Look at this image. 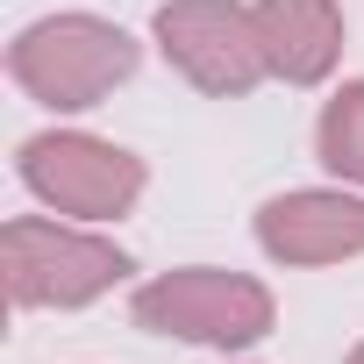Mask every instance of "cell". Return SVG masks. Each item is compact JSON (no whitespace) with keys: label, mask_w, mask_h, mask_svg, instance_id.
<instances>
[{"label":"cell","mask_w":364,"mask_h":364,"mask_svg":"<svg viewBox=\"0 0 364 364\" xmlns=\"http://www.w3.org/2000/svg\"><path fill=\"white\" fill-rule=\"evenodd\" d=\"M343 364H364V336H357V343H350V357H343Z\"/></svg>","instance_id":"obj_9"},{"label":"cell","mask_w":364,"mask_h":364,"mask_svg":"<svg viewBox=\"0 0 364 364\" xmlns=\"http://www.w3.org/2000/svg\"><path fill=\"white\" fill-rule=\"evenodd\" d=\"M15 178L29 186L36 208H50L65 222H93V229H114L150 193V164L129 143L93 136V129H36V136H22Z\"/></svg>","instance_id":"obj_4"},{"label":"cell","mask_w":364,"mask_h":364,"mask_svg":"<svg viewBox=\"0 0 364 364\" xmlns=\"http://www.w3.org/2000/svg\"><path fill=\"white\" fill-rule=\"evenodd\" d=\"M257 250L286 272H321V264H350L364 257V186H293L272 193L250 222Z\"/></svg>","instance_id":"obj_6"},{"label":"cell","mask_w":364,"mask_h":364,"mask_svg":"<svg viewBox=\"0 0 364 364\" xmlns=\"http://www.w3.org/2000/svg\"><path fill=\"white\" fill-rule=\"evenodd\" d=\"M314 164L343 186H364V79H343L314 114Z\"/></svg>","instance_id":"obj_8"},{"label":"cell","mask_w":364,"mask_h":364,"mask_svg":"<svg viewBox=\"0 0 364 364\" xmlns=\"http://www.w3.org/2000/svg\"><path fill=\"white\" fill-rule=\"evenodd\" d=\"M0 272H8V300L29 314H72L107 300L114 286H129L136 257L93 229V222H65V215H15L0 229Z\"/></svg>","instance_id":"obj_2"},{"label":"cell","mask_w":364,"mask_h":364,"mask_svg":"<svg viewBox=\"0 0 364 364\" xmlns=\"http://www.w3.org/2000/svg\"><path fill=\"white\" fill-rule=\"evenodd\" d=\"M143 65V43L114 22V15H93V8H58V15H36L15 29L8 43V79L50 107V114H86L100 107L114 86H129Z\"/></svg>","instance_id":"obj_1"},{"label":"cell","mask_w":364,"mask_h":364,"mask_svg":"<svg viewBox=\"0 0 364 364\" xmlns=\"http://www.w3.org/2000/svg\"><path fill=\"white\" fill-rule=\"evenodd\" d=\"M129 321L143 336H171V343H193V350H257L279 328V300L264 279L229 272V264H171L150 272L129 293Z\"/></svg>","instance_id":"obj_3"},{"label":"cell","mask_w":364,"mask_h":364,"mask_svg":"<svg viewBox=\"0 0 364 364\" xmlns=\"http://www.w3.org/2000/svg\"><path fill=\"white\" fill-rule=\"evenodd\" d=\"M157 58L208 100H243L272 79L250 0H164L150 15Z\"/></svg>","instance_id":"obj_5"},{"label":"cell","mask_w":364,"mask_h":364,"mask_svg":"<svg viewBox=\"0 0 364 364\" xmlns=\"http://www.w3.org/2000/svg\"><path fill=\"white\" fill-rule=\"evenodd\" d=\"M257 8V43H264V65L279 86L307 93V86H328L336 65H343V0H250Z\"/></svg>","instance_id":"obj_7"}]
</instances>
